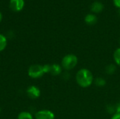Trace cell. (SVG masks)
<instances>
[{"label":"cell","instance_id":"6da1fadb","mask_svg":"<svg viewBox=\"0 0 120 119\" xmlns=\"http://www.w3.org/2000/svg\"><path fill=\"white\" fill-rule=\"evenodd\" d=\"M75 80L79 86L83 88H86L94 83V77L92 72L89 69L81 68L76 73Z\"/></svg>","mask_w":120,"mask_h":119},{"label":"cell","instance_id":"7a4b0ae2","mask_svg":"<svg viewBox=\"0 0 120 119\" xmlns=\"http://www.w3.org/2000/svg\"><path fill=\"white\" fill-rule=\"evenodd\" d=\"M78 58L76 55L70 53L65 55L61 60V67L65 71L74 69L78 64Z\"/></svg>","mask_w":120,"mask_h":119},{"label":"cell","instance_id":"3957f363","mask_svg":"<svg viewBox=\"0 0 120 119\" xmlns=\"http://www.w3.org/2000/svg\"><path fill=\"white\" fill-rule=\"evenodd\" d=\"M28 76L32 79H39L44 76V70L43 65H31L27 71Z\"/></svg>","mask_w":120,"mask_h":119},{"label":"cell","instance_id":"277c9868","mask_svg":"<svg viewBox=\"0 0 120 119\" xmlns=\"http://www.w3.org/2000/svg\"><path fill=\"white\" fill-rule=\"evenodd\" d=\"M35 119H55L54 113L49 109H42L36 112Z\"/></svg>","mask_w":120,"mask_h":119},{"label":"cell","instance_id":"5b68a950","mask_svg":"<svg viewBox=\"0 0 120 119\" xmlns=\"http://www.w3.org/2000/svg\"><path fill=\"white\" fill-rule=\"evenodd\" d=\"M27 96L33 100L37 99L40 97L41 95V90L40 89L35 86H30L27 88Z\"/></svg>","mask_w":120,"mask_h":119},{"label":"cell","instance_id":"8992f818","mask_svg":"<svg viewBox=\"0 0 120 119\" xmlns=\"http://www.w3.org/2000/svg\"><path fill=\"white\" fill-rule=\"evenodd\" d=\"M24 0H11L10 8L14 11H20L24 7Z\"/></svg>","mask_w":120,"mask_h":119},{"label":"cell","instance_id":"52a82bcc","mask_svg":"<svg viewBox=\"0 0 120 119\" xmlns=\"http://www.w3.org/2000/svg\"><path fill=\"white\" fill-rule=\"evenodd\" d=\"M63 69L61 67V65L58 64H53V65H51L50 74H51L53 76H58L62 73Z\"/></svg>","mask_w":120,"mask_h":119},{"label":"cell","instance_id":"ba28073f","mask_svg":"<svg viewBox=\"0 0 120 119\" xmlns=\"http://www.w3.org/2000/svg\"><path fill=\"white\" fill-rule=\"evenodd\" d=\"M103 8H104V6L102 2L95 1L92 4V5L91 6V11H93L94 13H98L103 10Z\"/></svg>","mask_w":120,"mask_h":119},{"label":"cell","instance_id":"9c48e42d","mask_svg":"<svg viewBox=\"0 0 120 119\" xmlns=\"http://www.w3.org/2000/svg\"><path fill=\"white\" fill-rule=\"evenodd\" d=\"M98 20V18L96 17V15H95L94 14H91L89 13L88 15H86L84 18V21L85 22L89 25H94L96 23Z\"/></svg>","mask_w":120,"mask_h":119},{"label":"cell","instance_id":"30bf717a","mask_svg":"<svg viewBox=\"0 0 120 119\" xmlns=\"http://www.w3.org/2000/svg\"><path fill=\"white\" fill-rule=\"evenodd\" d=\"M113 60L115 64L120 67V47L117 48L113 53Z\"/></svg>","mask_w":120,"mask_h":119},{"label":"cell","instance_id":"8fae6325","mask_svg":"<svg viewBox=\"0 0 120 119\" xmlns=\"http://www.w3.org/2000/svg\"><path fill=\"white\" fill-rule=\"evenodd\" d=\"M117 70V65L115 64H110L105 67V72L108 75H112L115 74Z\"/></svg>","mask_w":120,"mask_h":119},{"label":"cell","instance_id":"7c38bea8","mask_svg":"<svg viewBox=\"0 0 120 119\" xmlns=\"http://www.w3.org/2000/svg\"><path fill=\"white\" fill-rule=\"evenodd\" d=\"M18 119H33V116L28 112H21L18 115Z\"/></svg>","mask_w":120,"mask_h":119},{"label":"cell","instance_id":"4fadbf2b","mask_svg":"<svg viewBox=\"0 0 120 119\" xmlns=\"http://www.w3.org/2000/svg\"><path fill=\"white\" fill-rule=\"evenodd\" d=\"M7 46V39L6 36L0 34V52L3 51Z\"/></svg>","mask_w":120,"mask_h":119},{"label":"cell","instance_id":"5bb4252c","mask_svg":"<svg viewBox=\"0 0 120 119\" xmlns=\"http://www.w3.org/2000/svg\"><path fill=\"white\" fill-rule=\"evenodd\" d=\"M94 83L98 87H104L106 85V81L103 77L96 78V79H94Z\"/></svg>","mask_w":120,"mask_h":119},{"label":"cell","instance_id":"9a60e30c","mask_svg":"<svg viewBox=\"0 0 120 119\" xmlns=\"http://www.w3.org/2000/svg\"><path fill=\"white\" fill-rule=\"evenodd\" d=\"M110 119H120V113H115V114H113Z\"/></svg>","mask_w":120,"mask_h":119},{"label":"cell","instance_id":"2e32d148","mask_svg":"<svg viewBox=\"0 0 120 119\" xmlns=\"http://www.w3.org/2000/svg\"><path fill=\"white\" fill-rule=\"evenodd\" d=\"M113 3L115 6H117L120 9V0H113Z\"/></svg>","mask_w":120,"mask_h":119},{"label":"cell","instance_id":"e0dca14e","mask_svg":"<svg viewBox=\"0 0 120 119\" xmlns=\"http://www.w3.org/2000/svg\"><path fill=\"white\" fill-rule=\"evenodd\" d=\"M115 113H120V102L115 106Z\"/></svg>","mask_w":120,"mask_h":119},{"label":"cell","instance_id":"ac0fdd59","mask_svg":"<svg viewBox=\"0 0 120 119\" xmlns=\"http://www.w3.org/2000/svg\"><path fill=\"white\" fill-rule=\"evenodd\" d=\"M1 19H2V15H1V13L0 12V22L1 21Z\"/></svg>","mask_w":120,"mask_h":119},{"label":"cell","instance_id":"d6986e66","mask_svg":"<svg viewBox=\"0 0 120 119\" xmlns=\"http://www.w3.org/2000/svg\"><path fill=\"white\" fill-rule=\"evenodd\" d=\"M0 112H1V109H0Z\"/></svg>","mask_w":120,"mask_h":119}]
</instances>
